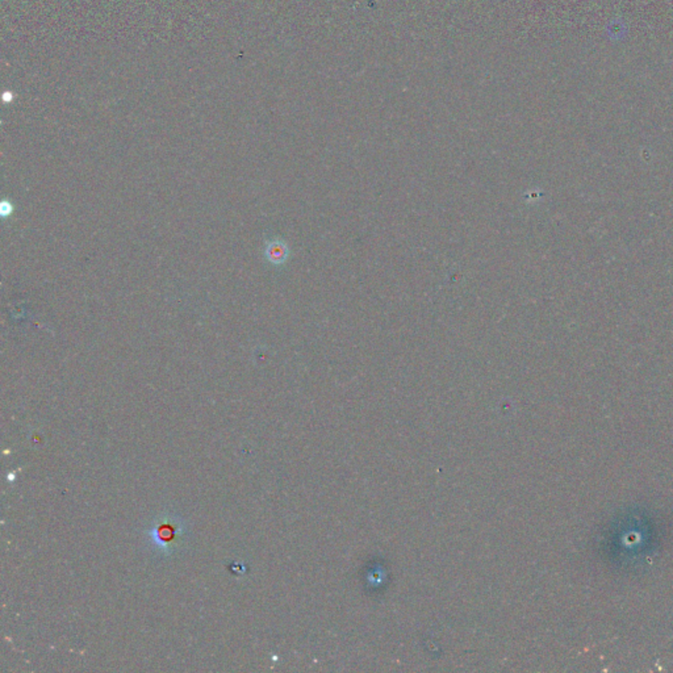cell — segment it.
Returning a JSON list of instances; mask_svg holds the SVG:
<instances>
[{
	"instance_id": "cell-2",
	"label": "cell",
	"mask_w": 673,
	"mask_h": 673,
	"mask_svg": "<svg viewBox=\"0 0 673 673\" xmlns=\"http://www.w3.org/2000/svg\"><path fill=\"white\" fill-rule=\"evenodd\" d=\"M266 258L274 265H280L288 257V248L282 241H271L266 246Z\"/></svg>"
},
{
	"instance_id": "cell-3",
	"label": "cell",
	"mask_w": 673,
	"mask_h": 673,
	"mask_svg": "<svg viewBox=\"0 0 673 673\" xmlns=\"http://www.w3.org/2000/svg\"><path fill=\"white\" fill-rule=\"evenodd\" d=\"M12 211H13V207H12V204L9 203V202H3V203H1V207H0V212H1V216H3V217H7L9 214L12 213Z\"/></svg>"
},
{
	"instance_id": "cell-1",
	"label": "cell",
	"mask_w": 673,
	"mask_h": 673,
	"mask_svg": "<svg viewBox=\"0 0 673 673\" xmlns=\"http://www.w3.org/2000/svg\"><path fill=\"white\" fill-rule=\"evenodd\" d=\"M146 546L158 558H171L185 549L188 540L186 521L177 513H160L145 532Z\"/></svg>"
}]
</instances>
